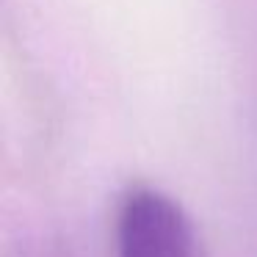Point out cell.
<instances>
[{
  "mask_svg": "<svg viewBox=\"0 0 257 257\" xmlns=\"http://www.w3.org/2000/svg\"><path fill=\"white\" fill-rule=\"evenodd\" d=\"M116 257H194L188 218L161 191H127L116 216Z\"/></svg>",
  "mask_w": 257,
  "mask_h": 257,
  "instance_id": "6da1fadb",
  "label": "cell"
}]
</instances>
